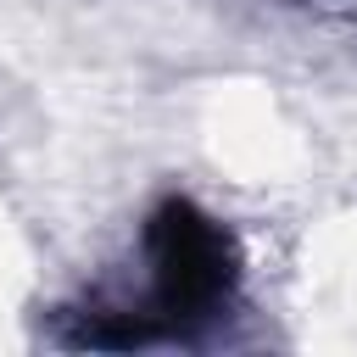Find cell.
Instances as JSON below:
<instances>
[{
	"instance_id": "6da1fadb",
	"label": "cell",
	"mask_w": 357,
	"mask_h": 357,
	"mask_svg": "<svg viewBox=\"0 0 357 357\" xmlns=\"http://www.w3.org/2000/svg\"><path fill=\"white\" fill-rule=\"evenodd\" d=\"M245 296V251L223 218L190 195H162L139 218V296H78L56 307L50 340L67 351H151L212 340Z\"/></svg>"
},
{
	"instance_id": "7a4b0ae2",
	"label": "cell",
	"mask_w": 357,
	"mask_h": 357,
	"mask_svg": "<svg viewBox=\"0 0 357 357\" xmlns=\"http://www.w3.org/2000/svg\"><path fill=\"white\" fill-rule=\"evenodd\" d=\"M279 6H296V11H318V17H351V22H357V0H279Z\"/></svg>"
}]
</instances>
